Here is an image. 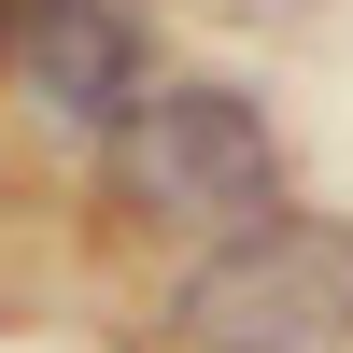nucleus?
<instances>
[{
    "instance_id": "f257e3e1",
    "label": "nucleus",
    "mask_w": 353,
    "mask_h": 353,
    "mask_svg": "<svg viewBox=\"0 0 353 353\" xmlns=\"http://www.w3.org/2000/svg\"><path fill=\"white\" fill-rule=\"evenodd\" d=\"M170 339L184 353H353V226L269 212L198 241V269L170 283Z\"/></svg>"
},
{
    "instance_id": "f03ea898",
    "label": "nucleus",
    "mask_w": 353,
    "mask_h": 353,
    "mask_svg": "<svg viewBox=\"0 0 353 353\" xmlns=\"http://www.w3.org/2000/svg\"><path fill=\"white\" fill-rule=\"evenodd\" d=\"M113 198L141 226H198V241L269 226L283 212V128L241 85H156L128 113V141H113Z\"/></svg>"
},
{
    "instance_id": "7ed1b4c3",
    "label": "nucleus",
    "mask_w": 353,
    "mask_h": 353,
    "mask_svg": "<svg viewBox=\"0 0 353 353\" xmlns=\"http://www.w3.org/2000/svg\"><path fill=\"white\" fill-rule=\"evenodd\" d=\"M0 71H14V99L43 113L57 141H128V113L156 99V28L128 14V0H14V43H0Z\"/></svg>"
},
{
    "instance_id": "20e7f679",
    "label": "nucleus",
    "mask_w": 353,
    "mask_h": 353,
    "mask_svg": "<svg viewBox=\"0 0 353 353\" xmlns=\"http://www.w3.org/2000/svg\"><path fill=\"white\" fill-rule=\"evenodd\" d=\"M0 43H14V0H0Z\"/></svg>"
}]
</instances>
